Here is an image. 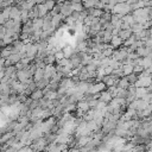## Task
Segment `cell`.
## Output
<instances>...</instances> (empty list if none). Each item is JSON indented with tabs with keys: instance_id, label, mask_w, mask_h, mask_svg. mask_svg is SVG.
Masks as SVG:
<instances>
[{
	"instance_id": "6",
	"label": "cell",
	"mask_w": 152,
	"mask_h": 152,
	"mask_svg": "<svg viewBox=\"0 0 152 152\" xmlns=\"http://www.w3.org/2000/svg\"><path fill=\"white\" fill-rule=\"evenodd\" d=\"M100 3V0H82V5L84 9H93Z\"/></svg>"
},
{
	"instance_id": "18",
	"label": "cell",
	"mask_w": 152,
	"mask_h": 152,
	"mask_svg": "<svg viewBox=\"0 0 152 152\" xmlns=\"http://www.w3.org/2000/svg\"><path fill=\"white\" fill-rule=\"evenodd\" d=\"M55 58H56V61H57V62L62 61L63 58H66V57H64V52H63V50L56 51V52H55Z\"/></svg>"
},
{
	"instance_id": "3",
	"label": "cell",
	"mask_w": 152,
	"mask_h": 152,
	"mask_svg": "<svg viewBox=\"0 0 152 152\" xmlns=\"http://www.w3.org/2000/svg\"><path fill=\"white\" fill-rule=\"evenodd\" d=\"M105 87H106V84H105V83H103V82H100V83H98V84L90 86V87H89V89H88V92L92 93V94L100 93V92H102L103 89H105Z\"/></svg>"
},
{
	"instance_id": "22",
	"label": "cell",
	"mask_w": 152,
	"mask_h": 152,
	"mask_svg": "<svg viewBox=\"0 0 152 152\" xmlns=\"http://www.w3.org/2000/svg\"><path fill=\"white\" fill-rule=\"evenodd\" d=\"M55 1H57V3H58V0H55Z\"/></svg>"
},
{
	"instance_id": "7",
	"label": "cell",
	"mask_w": 152,
	"mask_h": 152,
	"mask_svg": "<svg viewBox=\"0 0 152 152\" xmlns=\"http://www.w3.org/2000/svg\"><path fill=\"white\" fill-rule=\"evenodd\" d=\"M133 35V31H132V29H129V30H120L119 31V37L123 39V41H126L127 38H130L131 36Z\"/></svg>"
},
{
	"instance_id": "15",
	"label": "cell",
	"mask_w": 152,
	"mask_h": 152,
	"mask_svg": "<svg viewBox=\"0 0 152 152\" xmlns=\"http://www.w3.org/2000/svg\"><path fill=\"white\" fill-rule=\"evenodd\" d=\"M71 7H73L74 12H82L84 10V7L82 5V3H75V4H71Z\"/></svg>"
},
{
	"instance_id": "13",
	"label": "cell",
	"mask_w": 152,
	"mask_h": 152,
	"mask_svg": "<svg viewBox=\"0 0 152 152\" xmlns=\"http://www.w3.org/2000/svg\"><path fill=\"white\" fill-rule=\"evenodd\" d=\"M87 12H88V14L93 15V17H96V18H100L101 15H102V13H103V11H102V10L95 9V7H93V9H88V10H87Z\"/></svg>"
},
{
	"instance_id": "21",
	"label": "cell",
	"mask_w": 152,
	"mask_h": 152,
	"mask_svg": "<svg viewBox=\"0 0 152 152\" xmlns=\"http://www.w3.org/2000/svg\"><path fill=\"white\" fill-rule=\"evenodd\" d=\"M66 1H69V0H58V3H66Z\"/></svg>"
},
{
	"instance_id": "1",
	"label": "cell",
	"mask_w": 152,
	"mask_h": 152,
	"mask_svg": "<svg viewBox=\"0 0 152 152\" xmlns=\"http://www.w3.org/2000/svg\"><path fill=\"white\" fill-rule=\"evenodd\" d=\"M131 12H132L131 5L127 3H118L110 11L112 14H120V15H126Z\"/></svg>"
},
{
	"instance_id": "8",
	"label": "cell",
	"mask_w": 152,
	"mask_h": 152,
	"mask_svg": "<svg viewBox=\"0 0 152 152\" xmlns=\"http://www.w3.org/2000/svg\"><path fill=\"white\" fill-rule=\"evenodd\" d=\"M64 19V17L61 14V13H58V14H56V15H54V17L51 18V23H52V25H54V27L56 29L57 26H60V24L62 23V20Z\"/></svg>"
},
{
	"instance_id": "5",
	"label": "cell",
	"mask_w": 152,
	"mask_h": 152,
	"mask_svg": "<svg viewBox=\"0 0 152 152\" xmlns=\"http://www.w3.org/2000/svg\"><path fill=\"white\" fill-rule=\"evenodd\" d=\"M38 7V13H39V18H44L45 15H48V13H49V10H48V7L45 6V4H38L37 5Z\"/></svg>"
},
{
	"instance_id": "9",
	"label": "cell",
	"mask_w": 152,
	"mask_h": 152,
	"mask_svg": "<svg viewBox=\"0 0 152 152\" xmlns=\"http://www.w3.org/2000/svg\"><path fill=\"white\" fill-rule=\"evenodd\" d=\"M112 98H113V95H112L109 92H105V93H101L99 100H100L101 102L107 103V102H110V101H112Z\"/></svg>"
},
{
	"instance_id": "16",
	"label": "cell",
	"mask_w": 152,
	"mask_h": 152,
	"mask_svg": "<svg viewBox=\"0 0 152 152\" xmlns=\"http://www.w3.org/2000/svg\"><path fill=\"white\" fill-rule=\"evenodd\" d=\"M89 102H88V101H86V102H80L78 103V108L80 109H81L82 112H87L88 109H89Z\"/></svg>"
},
{
	"instance_id": "10",
	"label": "cell",
	"mask_w": 152,
	"mask_h": 152,
	"mask_svg": "<svg viewBox=\"0 0 152 152\" xmlns=\"http://www.w3.org/2000/svg\"><path fill=\"white\" fill-rule=\"evenodd\" d=\"M43 95H44V92L42 89H36L31 93V99L32 100H42L43 99Z\"/></svg>"
},
{
	"instance_id": "20",
	"label": "cell",
	"mask_w": 152,
	"mask_h": 152,
	"mask_svg": "<svg viewBox=\"0 0 152 152\" xmlns=\"http://www.w3.org/2000/svg\"><path fill=\"white\" fill-rule=\"evenodd\" d=\"M118 3H127V0H117Z\"/></svg>"
},
{
	"instance_id": "2",
	"label": "cell",
	"mask_w": 152,
	"mask_h": 152,
	"mask_svg": "<svg viewBox=\"0 0 152 152\" xmlns=\"http://www.w3.org/2000/svg\"><path fill=\"white\" fill-rule=\"evenodd\" d=\"M74 12L73 7H71V3L70 1H66V3H61V11L60 13L63 15L64 18L69 17V15H71Z\"/></svg>"
},
{
	"instance_id": "11",
	"label": "cell",
	"mask_w": 152,
	"mask_h": 152,
	"mask_svg": "<svg viewBox=\"0 0 152 152\" xmlns=\"http://www.w3.org/2000/svg\"><path fill=\"white\" fill-rule=\"evenodd\" d=\"M124 43V41L119 36H113L110 39V46L112 48H117V46H120Z\"/></svg>"
},
{
	"instance_id": "19",
	"label": "cell",
	"mask_w": 152,
	"mask_h": 152,
	"mask_svg": "<svg viewBox=\"0 0 152 152\" xmlns=\"http://www.w3.org/2000/svg\"><path fill=\"white\" fill-rule=\"evenodd\" d=\"M33 1L36 3V5H38V4H43L44 0H33Z\"/></svg>"
},
{
	"instance_id": "14",
	"label": "cell",
	"mask_w": 152,
	"mask_h": 152,
	"mask_svg": "<svg viewBox=\"0 0 152 152\" xmlns=\"http://www.w3.org/2000/svg\"><path fill=\"white\" fill-rule=\"evenodd\" d=\"M63 52H64V57L66 58H70L71 56L74 55V50L71 46H66L64 49H63Z\"/></svg>"
},
{
	"instance_id": "4",
	"label": "cell",
	"mask_w": 152,
	"mask_h": 152,
	"mask_svg": "<svg viewBox=\"0 0 152 152\" xmlns=\"http://www.w3.org/2000/svg\"><path fill=\"white\" fill-rule=\"evenodd\" d=\"M20 14H21V10L18 6L11 7V19H14V20L20 19Z\"/></svg>"
},
{
	"instance_id": "12",
	"label": "cell",
	"mask_w": 152,
	"mask_h": 152,
	"mask_svg": "<svg viewBox=\"0 0 152 152\" xmlns=\"http://www.w3.org/2000/svg\"><path fill=\"white\" fill-rule=\"evenodd\" d=\"M123 21L124 23H126V24H129V25H131V27H132V25L133 24H135V20H134V17H133V14L132 13H129V14H126V15H123Z\"/></svg>"
},
{
	"instance_id": "17",
	"label": "cell",
	"mask_w": 152,
	"mask_h": 152,
	"mask_svg": "<svg viewBox=\"0 0 152 152\" xmlns=\"http://www.w3.org/2000/svg\"><path fill=\"white\" fill-rule=\"evenodd\" d=\"M44 4H45V6L48 7L49 12L52 11V10L55 9V6H56V1H55V0H48V1H45Z\"/></svg>"
}]
</instances>
